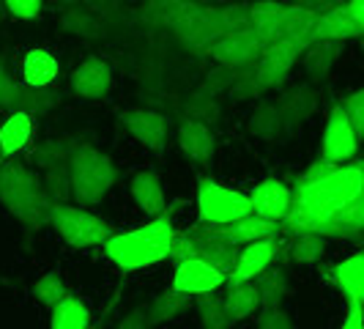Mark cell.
<instances>
[{"label":"cell","instance_id":"obj_1","mask_svg":"<svg viewBox=\"0 0 364 329\" xmlns=\"http://www.w3.org/2000/svg\"><path fill=\"white\" fill-rule=\"evenodd\" d=\"M364 187V162L337 164L331 173L315 182H296L293 187L291 214L282 222V234L301 236L318 234L323 239H359L348 228H340L334 219L359 198Z\"/></svg>","mask_w":364,"mask_h":329},{"label":"cell","instance_id":"obj_2","mask_svg":"<svg viewBox=\"0 0 364 329\" xmlns=\"http://www.w3.org/2000/svg\"><path fill=\"white\" fill-rule=\"evenodd\" d=\"M0 206L28 231H41L53 222V198L44 189V179L28 164H0Z\"/></svg>","mask_w":364,"mask_h":329},{"label":"cell","instance_id":"obj_3","mask_svg":"<svg viewBox=\"0 0 364 329\" xmlns=\"http://www.w3.org/2000/svg\"><path fill=\"white\" fill-rule=\"evenodd\" d=\"M173 219L170 212L156 219H148L146 225L134 228V231H124V234H112L105 244V256L121 269V272H140L148 266H156L170 258V247H173Z\"/></svg>","mask_w":364,"mask_h":329},{"label":"cell","instance_id":"obj_4","mask_svg":"<svg viewBox=\"0 0 364 329\" xmlns=\"http://www.w3.org/2000/svg\"><path fill=\"white\" fill-rule=\"evenodd\" d=\"M69 173H72V198L82 209L105 201L109 189L121 179V170L112 162V157L99 151L93 143L74 146L72 160H69Z\"/></svg>","mask_w":364,"mask_h":329},{"label":"cell","instance_id":"obj_5","mask_svg":"<svg viewBox=\"0 0 364 329\" xmlns=\"http://www.w3.org/2000/svg\"><path fill=\"white\" fill-rule=\"evenodd\" d=\"M167 31L176 36L189 55H208L219 38H225L219 22V6L205 3H178L173 0V14L167 22Z\"/></svg>","mask_w":364,"mask_h":329},{"label":"cell","instance_id":"obj_6","mask_svg":"<svg viewBox=\"0 0 364 329\" xmlns=\"http://www.w3.org/2000/svg\"><path fill=\"white\" fill-rule=\"evenodd\" d=\"M250 14H252V31L266 47L279 38L312 33V28L318 22L315 14L293 6V3H279V0H255V3H250Z\"/></svg>","mask_w":364,"mask_h":329},{"label":"cell","instance_id":"obj_7","mask_svg":"<svg viewBox=\"0 0 364 329\" xmlns=\"http://www.w3.org/2000/svg\"><path fill=\"white\" fill-rule=\"evenodd\" d=\"M53 225L58 236L63 239L74 250H91V247H105L107 239L112 236V225L99 214L77 203H60L53 209Z\"/></svg>","mask_w":364,"mask_h":329},{"label":"cell","instance_id":"obj_8","mask_svg":"<svg viewBox=\"0 0 364 329\" xmlns=\"http://www.w3.org/2000/svg\"><path fill=\"white\" fill-rule=\"evenodd\" d=\"M198 219L200 222H211V225H230L236 219L252 214V201L250 195L230 189L225 184L214 182L208 176L198 179Z\"/></svg>","mask_w":364,"mask_h":329},{"label":"cell","instance_id":"obj_9","mask_svg":"<svg viewBox=\"0 0 364 329\" xmlns=\"http://www.w3.org/2000/svg\"><path fill=\"white\" fill-rule=\"evenodd\" d=\"M312 44V33H304V36H288L279 38L269 44L260 61H257V74L266 85V91H274V88H282V83L288 80L291 69L301 61L304 50Z\"/></svg>","mask_w":364,"mask_h":329},{"label":"cell","instance_id":"obj_10","mask_svg":"<svg viewBox=\"0 0 364 329\" xmlns=\"http://www.w3.org/2000/svg\"><path fill=\"white\" fill-rule=\"evenodd\" d=\"M359 143H362V140H359V135H356L353 124L348 121L343 105L334 102L331 110H328L323 137H321V157L334 164H346L356 157Z\"/></svg>","mask_w":364,"mask_h":329},{"label":"cell","instance_id":"obj_11","mask_svg":"<svg viewBox=\"0 0 364 329\" xmlns=\"http://www.w3.org/2000/svg\"><path fill=\"white\" fill-rule=\"evenodd\" d=\"M118 118H121L124 129L140 146H146L154 154H164L167 140H170V118H167V113H159L154 108H134L124 110Z\"/></svg>","mask_w":364,"mask_h":329},{"label":"cell","instance_id":"obj_12","mask_svg":"<svg viewBox=\"0 0 364 329\" xmlns=\"http://www.w3.org/2000/svg\"><path fill=\"white\" fill-rule=\"evenodd\" d=\"M266 50V44L260 41L255 31H241V33H230V36L219 38L217 44L211 47L208 58L219 63V66H230V69H241V66H250L257 63L260 55Z\"/></svg>","mask_w":364,"mask_h":329},{"label":"cell","instance_id":"obj_13","mask_svg":"<svg viewBox=\"0 0 364 329\" xmlns=\"http://www.w3.org/2000/svg\"><path fill=\"white\" fill-rule=\"evenodd\" d=\"M318 91L312 88L310 83H293L288 88H279L274 105L279 110L282 127L285 132H296L304 121H310L312 113L318 110Z\"/></svg>","mask_w":364,"mask_h":329},{"label":"cell","instance_id":"obj_14","mask_svg":"<svg viewBox=\"0 0 364 329\" xmlns=\"http://www.w3.org/2000/svg\"><path fill=\"white\" fill-rule=\"evenodd\" d=\"M170 286L195 299L203 293H217L222 286H228V277L217 272L214 266H208L205 261L195 258V261H183L173 269V283Z\"/></svg>","mask_w":364,"mask_h":329},{"label":"cell","instance_id":"obj_15","mask_svg":"<svg viewBox=\"0 0 364 329\" xmlns=\"http://www.w3.org/2000/svg\"><path fill=\"white\" fill-rule=\"evenodd\" d=\"M250 201H252V214L272 219V222H285L293 206V187L269 176V179H263L252 187Z\"/></svg>","mask_w":364,"mask_h":329},{"label":"cell","instance_id":"obj_16","mask_svg":"<svg viewBox=\"0 0 364 329\" xmlns=\"http://www.w3.org/2000/svg\"><path fill=\"white\" fill-rule=\"evenodd\" d=\"M69 85H72V93L82 99H105L112 88V69L105 58L91 55L72 72Z\"/></svg>","mask_w":364,"mask_h":329},{"label":"cell","instance_id":"obj_17","mask_svg":"<svg viewBox=\"0 0 364 329\" xmlns=\"http://www.w3.org/2000/svg\"><path fill=\"white\" fill-rule=\"evenodd\" d=\"M279 253V236L277 239H260L247 247H241L238 253V263L233 274L228 277V286H238V283H252L257 274H263L274 263V258Z\"/></svg>","mask_w":364,"mask_h":329},{"label":"cell","instance_id":"obj_18","mask_svg":"<svg viewBox=\"0 0 364 329\" xmlns=\"http://www.w3.org/2000/svg\"><path fill=\"white\" fill-rule=\"evenodd\" d=\"M321 274H323V280H331L346 293L348 302H362L364 305V253H353L334 266H323Z\"/></svg>","mask_w":364,"mask_h":329},{"label":"cell","instance_id":"obj_19","mask_svg":"<svg viewBox=\"0 0 364 329\" xmlns=\"http://www.w3.org/2000/svg\"><path fill=\"white\" fill-rule=\"evenodd\" d=\"M178 148L195 164H208L217 154V137L211 127L198 121H178Z\"/></svg>","mask_w":364,"mask_h":329},{"label":"cell","instance_id":"obj_20","mask_svg":"<svg viewBox=\"0 0 364 329\" xmlns=\"http://www.w3.org/2000/svg\"><path fill=\"white\" fill-rule=\"evenodd\" d=\"M129 192H132V198L137 203V209L148 219H156L170 212L167 209V198H164V187L154 170H140L132 179V184H129Z\"/></svg>","mask_w":364,"mask_h":329},{"label":"cell","instance_id":"obj_21","mask_svg":"<svg viewBox=\"0 0 364 329\" xmlns=\"http://www.w3.org/2000/svg\"><path fill=\"white\" fill-rule=\"evenodd\" d=\"M364 33L359 31V25L353 22L348 6H340L334 11H328L323 17H318L315 28H312V41H343L348 38H362Z\"/></svg>","mask_w":364,"mask_h":329},{"label":"cell","instance_id":"obj_22","mask_svg":"<svg viewBox=\"0 0 364 329\" xmlns=\"http://www.w3.org/2000/svg\"><path fill=\"white\" fill-rule=\"evenodd\" d=\"M343 50H346L343 41H312L310 47L304 50V55H301V66H304V72H307L312 83H323L326 80L331 69H334V63L340 61Z\"/></svg>","mask_w":364,"mask_h":329},{"label":"cell","instance_id":"obj_23","mask_svg":"<svg viewBox=\"0 0 364 329\" xmlns=\"http://www.w3.org/2000/svg\"><path fill=\"white\" fill-rule=\"evenodd\" d=\"M58 77V61L47 50H28L22 58V83L31 88H50L53 80Z\"/></svg>","mask_w":364,"mask_h":329},{"label":"cell","instance_id":"obj_24","mask_svg":"<svg viewBox=\"0 0 364 329\" xmlns=\"http://www.w3.org/2000/svg\"><path fill=\"white\" fill-rule=\"evenodd\" d=\"M173 115L178 121H198L205 127H214L219 121V102L200 91L186 93L178 105H173Z\"/></svg>","mask_w":364,"mask_h":329},{"label":"cell","instance_id":"obj_25","mask_svg":"<svg viewBox=\"0 0 364 329\" xmlns=\"http://www.w3.org/2000/svg\"><path fill=\"white\" fill-rule=\"evenodd\" d=\"M189 305H192V296L176 291L173 286H170V288H164L159 296H154V302L146 308L148 327H162V324H167V321L178 318L181 313L189 310Z\"/></svg>","mask_w":364,"mask_h":329},{"label":"cell","instance_id":"obj_26","mask_svg":"<svg viewBox=\"0 0 364 329\" xmlns=\"http://www.w3.org/2000/svg\"><path fill=\"white\" fill-rule=\"evenodd\" d=\"M31 135H33V115L11 113L0 124V151H3V157H14L17 151H22L31 143Z\"/></svg>","mask_w":364,"mask_h":329},{"label":"cell","instance_id":"obj_27","mask_svg":"<svg viewBox=\"0 0 364 329\" xmlns=\"http://www.w3.org/2000/svg\"><path fill=\"white\" fill-rule=\"evenodd\" d=\"M225 296V310H228V318L238 324L250 315H255L260 310V296H257L255 283H238V286H228V291L222 293Z\"/></svg>","mask_w":364,"mask_h":329},{"label":"cell","instance_id":"obj_28","mask_svg":"<svg viewBox=\"0 0 364 329\" xmlns=\"http://www.w3.org/2000/svg\"><path fill=\"white\" fill-rule=\"evenodd\" d=\"M285 132L282 127V118H279V110L274 105V99H260L250 115V135L260 137V140H279V135Z\"/></svg>","mask_w":364,"mask_h":329},{"label":"cell","instance_id":"obj_29","mask_svg":"<svg viewBox=\"0 0 364 329\" xmlns=\"http://www.w3.org/2000/svg\"><path fill=\"white\" fill-rule=\"evenodd\" d=\"M91 324L93 321L88 305L72 293L63 302H58L53 308V315H50V329H88Z\"/></svg>","mask_w":364,"mask_h":329},{"label":"cell","instance_id":"obj_30","mask_svg":"<svg viewBox=\"0 0 364 329\" xmlns=\"http://www.w3.org/2000/svg\"><path fill=\"white\" fill-rule=\"evenodd\" d=\"M58 25H60L63 33H72V36L80 38H102L107 33V25L96 14H91L88 9H80V6L63 11V17L58 19Z\"/></svg>","mask_w":364,"mask_h":329},{"label":"cell","instance_id":"obj_31","mask_svg":"<svg viewBox=\"0 0 364 329\" xmlns=\"http://www.w3.org/2000/svg\"><path fill=\"white\" fill-rule=\"evenodd\" d=\"M63 102V93L53 91V88H31V85H19L17 105L11 113H28V115H47Z\"/></svg>","mask_w":364,"mask_h":329},{"label":"cell","instance_id":"obj_32","mask_svg":"<svg viewBox=\"0 0 364 329\" xmlns=\"http://www.w3.org/2000/svg\"><path fill=\"white\" fill-rule=\"evenodd\" d=\"M257 296H260V308H279L285 293H288V274L282 266H269L263 274H257L255 280Z\"/></svg>","mask_w":364,"mask_h":329},{"label":"cell","instance_id":"obj_33","mask_svg":"<svg viewBox=\"0 0 364 329\" xmlns=\"http://www.w3.org/2000/svg\"><path fill=\"white\" fill-rule=\"evenodd\" d=\"M238 253H241V247H233L228 241H203L200 244V261H205L208 266H214L225 277H230L233 269H236Z\"/></svg>","mask_w":364,"mask_h":329},{"label":"cell","instance_id":"obj_34","mask_svg":"<svg viewBox=\"0 0 364 329\" xmlns=\"http://www.w3.org/2000/svg\"><path fill=\"white\" fill-rule=\"evenodd\" d=\"M195 308H198V313H200L203 329H230L233 327V321L228 318V310H225V296H219V291L195 296Z\"/></svg>","mask_w":364,"mask_h":329},{"label":"cell","instance_id":"obj_35","mask_svg":"<svg viewBox=\"0 0 364 329\" xmlns=\"http://www.w3.org/2000/svg\"><path fill=\"white\" fill-rule=\"evenodd\" d=\"M266 85H263V80H260V74H257V63H250V66H241L238 69V77H236V85L230 88V99H236V102H247V99H263L266 96Z\"/></svg>","mask_w":364,"mask_h":329},{"label":"cell","instance_id":"obj_36","mask_svg":"<svg viewBox=\"0 0 364 329\" xmlns=\"http://www.w3.org/2000/svg\"><path fill=\"white\" fill-rule=\"evenodd\" d=\"M74 146L77 143H69V140H47V143H41V146L31 151V160L41 170H50L55 164H69Z\"/></svg>","mask_w":364,"mask_h":329},{"label":"cell","instance_id":"obj_37","mask_svg":"<svg viewBox=\"0 0 364 329\" xmlns=\"http://www.w3.org/2000/svg\"><path fill=\"white\" fill-rule=\"evenodd\" d=\"M236 77H238V69L214 63V69L205 72V77L200 80V85H195V91L205 93V96H211V99H219L222 93H230V88L236 85Z\"/></svg>","mask_w":364,"mask_h":329},{"label":"cell","instance_id":"obj_38","mask_svg":"<svg viewBox=\"0 0 364 329\" xmlns=\"http://www.w3.org/2000/svg\"><path fill=\"white\" fill-rule=\"evenodd\" d=\"M44 189L53 198L55 206L72 201V173H69V164H55L50 170H44Z\"/></svg>","mask_w":364,"mask_h":329},{"label":"cell","instance_id":"obj_39","mask_svg":"<svg viewBox=\"0 0 364 329\" xmlns=\"http://www.w3.org/2000/svg\"><path fill=\"white\" fill-rule=\"evenodd\" d=\"M326 253V239L318 234H301L291 241V261L296 263H318Z\"/></svg>","mask_w":364,"mask_h":329},{"label":"cell","instance_id":"obj_40","mask_svg":"<svg viewBox=\"0 0 364 329\" xmlns=\"http://www.w3.org/2000/svg\"><path fill=\"white\" fill-rule=\"evenodd\" d=\"M219 22H222L225 36L241 33V31H250V28H252L250 3H228V6H219Z\"/></svg>","mask_w":364,"mask_h":329},{"label":"cell","instance_id":"obj_41","mask_svg":"<svg viewBox=\"0 0 364 329\" xmlns=\"http://www.w3.org/2000/svg\"><path fill=\"white\" fill-rule=\"evenodd\" d=\"M33 296H36V302H41V305L55 308L58 302H63V299L69 296V291H66V286H63L60 274L47 272L41 280H36V283H33Z\"/></svg>","mask_w":364,"mask_h":329},{"label":"cell","instance_id":"obj_42","mask_svg":"<svg viewBox=\"0 0 364 329\" xmlns=\"http://www.w3.org/2000/svg\"><path fill=\"white\" fill-rule=\"evenodd\" d=\"M195 258H200V244L189 236L186 231H176L173 247H170V261L178 266L183 261H195Z\"/></svg>","mask_w":364,"mask_h":329},{"label":"cell","instance_id":"obj_43","mask_svg":"<svg viewBox=\"0 0 364 329\" xmlns=\"http://www.w3.org/2000/svg\"><path fill=\"white\" fill-rule=\"evenodd\" d=\"M340 105H343V110H346L348 121H350L353 129H356L359 140H364V85L359 88V91L348 93Z\"/></svg>","mask_w":364,"mask_h":329},{"label":"cell","instance_id":"obj_44","mask_svg":"<svg viewBox=\"0 0 364 329\" xmlns=\"http://www.w3.org/2000/svg\"><path fill=\"white\" fill-rule=\"evenodd\" d=\"M340 228H348V231H353V234H362L364 231V187L362 192H359V198L348 206L346 212H340V217L334 219Z\"/></svg>","mask_w":364,"mask_h":329},{"label":"cell","instance_id":"obj_45","mask_svg":"<svg viewBox=\"0 0 364 329\" xmlns=\"http://www.w3.org/2000/svg\"><path fill=\"white\" fill-rule=\"evenodd\" d=\"M257 329H293V321L282 308H263L257 313Z\"/></svg>","mask_w":364,"mask_h":329},{"label":"cell","instance_id":"obj_46","mask_svg":"<svg viewBox=\"0 0 364 329\" xmlns=\"http://www.w3.org/2000/svg\"><path fill=\"white\" fill-rule=\"evenodd\" d=\"M19 85L17 80H11V74L3 69V63H0V108H9L14 110L17 105V96H19Z\"/></svg>","mask_w":364,"mask_h":329},{"label":"cell","instance_id":"obj_47","mask_svg":"<svg viewBox=\"0 0 364 329\" xmlns=\"http://www.w3.org/2000/svg\"><path fill=\"white\" fill-rule=\"evenodd\" d=\"M6 11L17 19H36L41 14V0H3Z\"/></svg>","mask_w":364,"mask_h":329},{"label":"cell","instance_id":"obj_48","mask_svg":"<svg viewBox=\"0 0 364 329\" xmlns=\"http://www.w3.org/2000/svg\"><path fill=\"white\" fill-rule=\"evenodd\" d=\"M85 9L107 25V19H115L121 14V0H85Z\"/></svg>","mask_w":364,"mask_h":329},{"label":"cell","instance_id":"obj_49","mask_svg":"<svg viewBox=\"0 0 364 329\" xmlns=\"http://www.w3.org/2000/svg\"><path fill=\"white\" fill-rule=\"evenodd\" d=\"M293 6L310 11V14H315V17H323V14L334 11V9H340V6H348V0H293Z\"/></svg>","mask_w":364,"mask_h":329},{"label":"cell","instance_id":"obj_50","mask_svg":"<svg viewBox=\"0 0 364 329\" xmlns=\"http://www.w3.org/2000/svg\"><path fill=\"white\" fill-rule=\"evenodd\" d=\"M334 167H337L334 162H328V160H323V157H318V160H315V162H312L310 167L296 179V182H315V179H323V176L331 173Z\"/></svg>","mask_w":364,"mask_h":329},{"label":"cell","instance_id":"obj_51","mask_svg":"<svg viewBox=\"0 0 364 329\" xmlns=\"http://www.w3.org/2000/svg\"><path fill=\"white\" fill-rule=\"evenodd\" d=\"M118 329H151L148 327L146 308H143V305H137L134 310H129L127 315H124V321L118 324Z\"/></svg>","mask_w":364,"mask_h":329},{"label":"cell","instance_id":"obj_52","mask_svg":"<svg viewBox=\"0 0 364 329\" xmlns=\"http://www.w3.org/2000/svg\"><path fill=\"white\" fill-rule=\"evenodd\" d=\"M340 329H364V305L362 302H348L346 321Z\"/></svg>","mask_w":364,"mask_h":329},{"label":"cell","instance_id":"obj_53","mask_svg":"<svg viewBox=\"0 0 364 329\" xmlns=\"http://www.w3.org/2000/svg\"><path fill=\"white\" fill-rule=\"evenodd\" d=\"M348 11H350L353 22L359 25V31L364 33V0H348Z\"/></svg>","mask_w":364,"mask_h":329},{"label":"cell","instance_id":"obj_54","mask_svg":"<svg viewBox=\"0 0 364 329\" xmlns=\"http://www.w3.org/2000/svg\"><path fill=\"white\" fill-rule=\"evenodd\" d=\"M107 313H109V308H107V310H105V315H102V318H99L96 324H91V327H88V329H105V324H107Z\"/></svg>","mask_w":364,"mask_h":329},{"label":"cell","instance_id":"obj_55","mask_svg":"<svg viewBox=\"0 0 364 329\" xmlns=\"http://www.w3.org/2000/svg\"><path fill=\"white\" fill-rule=\"evenodd\" d=\"M6 14H9V11H6V3H3V0H0V19L6 17Z\"/></svg>","mask_w":364,"mask_h":329},{"label":"cell","instance_id":"obj_56","mask_svg":"<svg viewBox=\"0 0 364 329\" xmlns=\"http://www.w3.org/2000/svg\"><path fill=\"white\" fill-rule=\"evenodd\" d=\"M178 3H200V0H178Z\"/></svg>","mask_w":364,"mask_h":329},{"label":"cell","instance_id":"obj_57","mask_svg":"<svg viewBox=\"0 0 364 329\" xmlns=\"http://www.w3.org/2000/svg\"><path fill=\"white\" fill-rule=\"evenodd\" d=\"M359 41H362V53H364V36H362V38H359Z\"/></svg>","mask_w":364,"mask_h":329}]
</instances>
